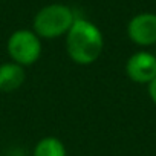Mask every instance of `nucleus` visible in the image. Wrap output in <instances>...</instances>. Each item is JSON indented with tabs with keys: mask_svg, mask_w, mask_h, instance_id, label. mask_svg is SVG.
<instances>
[{
	"mask_svg": "<svg viewBox=\"0 0 156 156\" xmlns=\"http://www.w3.org/2000/svg\"><path fill=\"white\" fill-rule=\"evenodd\" d=\"M104 49V38L97 25L84 19H75L66 34V51L69 58L80 64L89 66L95 63Z\"/></svg>",
	"mask_w": 156,
	"mask_h": 156,
	"instance_id": "nucleus-1",
	"label": "nucleus"
},
{
	"mask_svg": "<svg viewBox=\"0 0 156 156\" xmlns=\"http://www.w3.org/2000/svg\"><path fill=\"white\" fill-rule=\"evenodd\" d=\"M75 22L72 9L66 5L54 3L41 8L34 17V32L40 38H58L66 35Z\"/></svg>",
	"mask_w": 156,
	"mask_h": 156,
	"instance_id": "nucleus-2",
	"label": "nucleus"
},
{
	"mask_svg": "<svg viewBox=\"0 0 156 156\" xmlns=\"http://www.w3.org/2000/svg\"><path fill=\"white\" fill-rule=\"evenodd\" d=\"M6 51L11 61L23 67L32 66L41 55V40L34 31L19 29L9 35Z\"/></svg>",
	"mask_w": 156,
	"mask_h": 156,
	"instance_id": "nucleus-3",
	"label": "nucleus"
},
{
	"mask_svg": "<svg viewBox=\"0 0 156 156\" xmlns=\"http://www.w3.org/2000/svg\"><path fill=\"white\" fill-rule=\"evenodd\" d=\"M126 73L133 83L148 84L156 76V57L154 54L139 51L129 57L126 63Z\"/></svg>",
	"mask_w": 156,
	"mask_h": 156,
	"instance_id": "nucleus-4",
	"label": "nucleus"
},
{
	"mask_svg": "<svg viewBox=\"0 0 156 156\" xmlns=\"http://www.w3.org/2000/svg\"><path fill=\"white\" fill-rule=\"evenodd\" d=\"M129 38L139 46L156 44V14L142 12L135 16L127 26Z\"/></svg>",
	"mask_w": 156,
	"mask_h": 156,
	"instance_id": "nucleus-5",
	"label": "nucleus"
},
{
	"mask_svg": "<svg viewBox=\"0 0 156 156\" xmlns=\"http://www.w3.org/2000/svg\"><path fill=\"white\" fill-rule=\"evenodd\" d=\"M26 80L25 67L14 63L6 61L0 64V92L11 94L23 86Z\"/></svg>",
	"mask_w": 156,
	"mask_h": 156,
	"instance_id": "nucleus-6",
	"label": "nucleus"
},
{
	"mask_svg": "<svg viewBox=\"0 0 156 156\" xmlns=\"http://www.w3.org/2000/svg\"><path fill=\"white\" fill-rule=\"evenodd\" d=\"M32 156H67V150L57 136H44L34 145Z\"/></svg>",
	"mask_w": 156,
	"mask_h": 156,
	"instance_id": "nucleus-7",
	"label": "nucleus"
},
{
	"mask_svg": "<svg viewBox=\"0 0 156 156\" xmlns=\"http://www.w3.org/2000/svg\"><path fill=\"white\" fill-rule=\"evenodd\" d=\"M147 86H148V95H150L151 101L156 104V76L153 78V80H151Z\"/></svg>",
	"mask_w": 156,
	"mask_h": 156,
	"instance_id": "nucleus-8",
	"label": "nucleus"
},
{
	"mask_svg": "<svg viewBox=\"0 0 156 156\" xmlns=\"http://www.w3.org/2000/svg\"><path fill=\"white\" fill-rule=\"evenodd\" d=\"M154 57H156V52H154Z\"/></svg>",
	"mask_w": 156,
	"mask_h": 156,
	"instance_id": "nucleus-9",
	"label": "nucleus"
}]
</instances>
